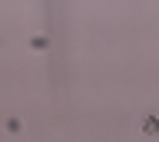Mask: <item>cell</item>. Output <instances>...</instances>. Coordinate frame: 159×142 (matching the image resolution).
Segmentation results:
<instances>
[{
	"label": "cell",
	"mask_w": 159,
	"mask_h": 142,
	"mask_svg": "<svg viewBox=\"0 0 159 142\" xmlns=\"http://www.w3.org/2000/svg\"><path fill=\"white\" fill-rule=\"evenodd\" d=\"M143 132H146V136H156L159 132V119L156 116H146V119H143Z\"/></svg>",
	"instance_id": "6da1fadb"
}]
</instances>
